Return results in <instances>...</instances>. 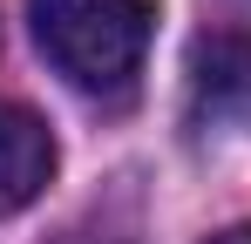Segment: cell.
<instances>
[{
    "label": "cell",
    "instance_id": "6da1fadb",
    "mask_svg": "<svg viewBox=\"0 0 251 244\" xmlns=\"http://www.w3.org/2000/svg\"><path fill=\"white\" fill-rule=\"evenodd\" d=\"M48 68L95 102H129L156 41V0H27Z\"/></svg>",
    "mask_w": 251,
    "mask_h": 244
},
{
    "label": "cell",
    "instance_id": "7a4b0ae2",
    "mask_svg": "<svg viewBox=\"0 0 251 244\" xmlns=\"http://www.w3.org/2000/svg\"><path fill=\"white\" fill-rule=\"evenodd\" d=\"M54 183V136L34 109L0 102V217L27 210Z\"/></svg>",
    "mask_w": 251,
    "mask_h": 244
},
{
    "label": "cell",
    "instance_id": "3957f363",
    "mask_svg": "<svg viewBox=\"0 0 251 244\" xmlns=\"http://www.w3.org/2000/svg\"><path fill=\"white\" fill-rule=\"evenodd\" d=\"M197 102H210V109H224L238 88H245V75H251V48L238 34H210V41H197Z\"/></svg>",
    "mask_w": 251,
    "mask_h": 244
},
{
    "label": "cell",
    "instance_id": "277c9868",
    "mask_svg": "<svg viewBox=\"0 0 251 244\" xmlns=\"http://www.w3.org/2000/svg\"><path fill=\"white\" fill-rule=\"evenodd\" d=\"M61 244H123V238H102V231H68Z\"/></svg>",
    "mask_w": 251,
    "mask_h": 244
},
{
    "label": "cell",
    "instance_id": "5b68a950",
    "mask_svg": "<svg viewBox=\"0 0 251 244\" xmlns=\"http://www.w3.org/2000/svg\"><path fill=\"white\" fill-rule=\"evenodd\" d=\"M210 244H251V224H238V231H224V238H210Z\"/></svg>",
    "mask_w": 251,
    "mask_h": 244
}]
</instances>
